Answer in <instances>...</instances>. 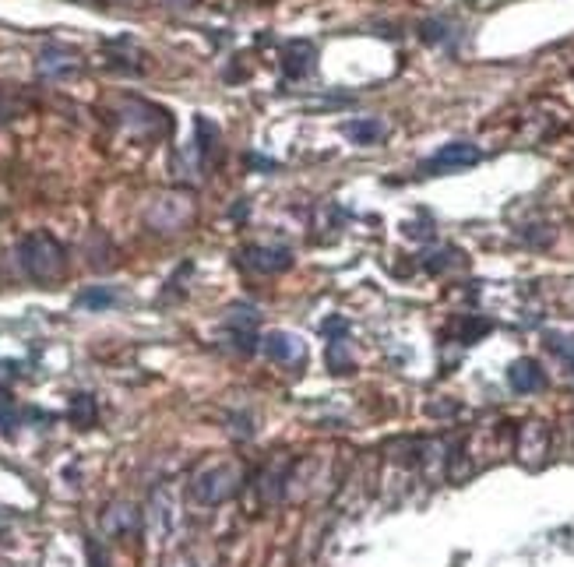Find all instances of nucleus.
<instances>
[{"mask_svg": "<svg viewBox=\"0 0 574 567\" xmlns=\"http://www.w3.org/2000/svg\"><path fill=\"white\" fill-rule=\"evenodd\" d=\"M483 159V152L469 142H451L444 144L440 152H433L430 159L423 162L427 173H447V169H465V166H476Z\"/></svg>", "mask_w": 574, "mask_h": 567, "instance_id": "3", "label": "nucleus"}, {"mask_svg": "<svg viewBox=\"0 0 574 567\" xmlns=\"http://www.w3.org/2000/svg\"><path fill=\"white\" fill-rule=\"evenodd\" d=\"M507 384H511V391H518V395H532V391H539V388L546 384V377H543V370H539L536 359H514V363L507 366Z\"/></svg>", "mask_w": 574, "mask_h": 567, "instance_id": "5", "label": "nucleus"}, {"mask_svg": "<svg viewBox=\"0 0 574 567\" xmlns=\"http://www.w3.org/2000/svg\"><path fill=\"white\" fill-rule=\"evenodd\" d=\"M240 265L250 268V272L272 275V272H286L289 265H292V254H289L286 247H243L240 251Z\"/></svg>", "mask_w": 574, "mask_h": 567, "instance_id": "4", "label": "nucleus"}, {"mask_svg": "<svg viewBox=\"0 0 574 567\" xmlns=\"http://www.w3.org/2000/svg\"><path fill=\"white\" fill-rule=\"evenodd\" d=\"M518 455H521V462L539 465V462H543V455H546V426H543V423H525V426H521V444H518Z\"/></svg>", "mask_w": 574, "mask_h": 567, "instance_id": "6", "label": "nucleus"}, {"mask_svg": "<svg viewBox=\"0 0 574 567\" xmlns=\"http://www.w3.org/2000/svg\"><path fill=\"white\" fill-rule=\"evenodd\" d=\"M191 490L201 504H222L240 490V469L236 465H212V469L194 476Z\"/></svg>", "mask_w": 574, "mask_h": 567, "instance_id": "2", "label": "nucleus"}, {"mask_svg": "<svg viewBox=\"0 0 574 567\" xmlns=\"http://www.w3.org/2000/svg\"><path fill=\"white\" fill-rule=\"evenodd\" d=\"M286 71L292 78H307L314 71V46L310 43H292L286 50Z\"/></svg>", "mask_w": 574, "mask_h": 567, "instance_id": "9", "label": "nucleus"}, {"mask_svg": "<svg viewBox=\"0 0 574 567\" xmlns=\"http://www.w3.org/2000/svg\"><path fill=\"white\" fill-rule=\"evenodd\" d=\"M265 353L275 363H289V359L299 356V342L286 332H272V335H265Z\"/></svg>", "mask_w": 574, "mask_h": 567, "instance_id": "8", "label": "nucleus"}, {"mask_svg": "<svg viewBox=\"0 0 574 567\" xmlns=\"http://www.w3.org/2000/svg\"><path fill=\"white\" fill-rule=\"evenodd\" d=\"M135 522H138V514H135V507H113V511H106V525H110V532H127V529H135Z\"/></svg>", "mask_w": 574, "mask_h": 567, "instance_id": "12", "label": "nucleus"}, {"mask_svg": "<svg viewBox=\"0 0 574 567\" xmlns=\"http://www.w3.org/2000/svg\"><path fill=\"white\" fill-rule=\"evenodd\" d=\"M18 261L36 283H57L68 272V251L50 233H29L18 243Z\"/></svg>", "mask_w": 574, "mask_h": 567, "instance_id": "1", "label": "nucleus"}, {"mask_svg": "<svg viewBox=\"0 0 574 567\" xmlns=\"http://www.w3.org/2000/svg\"><path fill=\"white\" fill-rule=\"evenodd\" d=\"M487 332H490V321H465L462 325V342H476Z\"/></svg>", "mask_w": 574, "mask_h": 567, "instance_id": "14", "label": "nucleus"}, {"mask_svg": "<svg viewBox=\"0 0 574 567\" xmlns=\"http://www.w3.org/2000/svg\"><path fill=\"white\" fill-rule=\"evenodd\" d=\"M342 131H346V138H353L357 144H373L384 138L388 127L381 120H373V117H363V120H349Z\"/></svg>", "mask_w": 574, "mask_h": 567, "instance_id": "7", "label": "nucleus"}, {"mask_svg": "<svg viewBox=\"0 0 574 567\" xmlns=\"http://www.w3.org/2000/svg\"><path fill=\"white\" fill-rule=\"evenodd\" d=\"M71 420H74V426H81V430H88V426L95 423V399H88V395H74L71 399Z\"/></svg>", "mask_w": 574, "mask_h": 567, "instance_id": "11", "label": "nucleus"}, {"mask_svg": "<svg viewBox=\"0 0 574 567\" xmlns=\"http://www.w3.org/2000/svg\"><path fill=\"white\" fill-rule=\"evenodd\" d=\"M571 363H574V359H571Z\"/></svg>", "mask_w": 574, "mask_h": 567, "instance_id": "16", "label": "nucleus"}, {"mask_svg": "<svg viewBox=\"0 0 574 567\" xmlns=\"http://www.w3.org/2000/svg\"><path fill=\"white\" fill-rule=\"evenodd\" d=\"M78 307H85V310H106V307H113L117 303V292L110 289V285H88V289H81L78 292V300H74Z\"/></svg>", "mask_w": 574, "mask_h": 567, "instance_id": "10", "label": "nucleus"}, {"mask_svg": "<svg viewBox=\"0 0 574 567\" xmlns=\"http://www.w3.org/2000/svg\"><path fill=\"white\" fill-rule=\"evenodd\" d=\"M88 564H92V567H106V557L99 554V546H95V543H88Z\"/></svg>", "mask_w": 574, "mask_h": 567, "instance_id": "15", "label": "nucleus"}, {"mask_svg": "<svg viewBox=\"0 0 574 567\" xmlns=\"http://www.w3.org/2000/svg\"><path fill=\"white\" fill-rule=\"evenodd\" d=\"M14 426H18V413H14L11 399H7V395H0V433H11Z\"/></svg>", "mask_w": 574, "mask_h": 567, "instance_id": "13", "label": "nucleus"}]
</instances>
